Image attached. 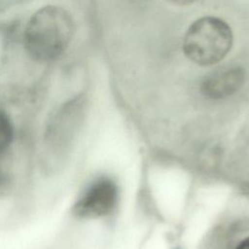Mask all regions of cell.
<instances>
[{
	"mask_svg": "<svg viewBox=\"0 0 249 249\" xmlns=\"http://www.w3.org/2000/svg\"><path fill=\"white\" fill-rule=\"evenodd\" d=\"M73 33V22L62 8L48 6L36 12L29 19L25 45L29 53L41 60L55 58L67 48Z\"/></svg>",
	"mask_w": 249,
	"mask_h": 249,
	"instance_id": "cell-1",
	"label": "cell"
},
{
	"mask_svg": "<svg viewBox=\"0 0 249 249\" xmlns=\"http://www.w3.org/2000/svg\"><path fill=\"white\" fill-rule=\"evenodd\" d=\"M230 25L216 17H203L193 22L183 38L185 55L200 66L222 60L232 46Z\"/></svg>",
	"mask_w": 249,
	"mask_h": 249,
	"instance_id": "cell-2",
	"label": "cell"
},
{
	"mask_svg": "<svg viewBox=\"0 0 249 249\" xmlns=\"http://www.w3.org/2000/svg\"><path fill=\"white\" fill-rule=\"evenodd\" d=\"M118 191L109 178L93 181L78 197L73 212L80 218L93 219L109 214L115 207Z\"/></svg>",
	"mask_w": 249,
	"mask_h": 249,
	"instance_id": "cell-3",
	"label": "cell"
},
{
	"mask_svg": "<svg viewBox=\"0 0 249 249\" xmlns=\"http://www.w3.org/2000/svg\"><path fill=\"white\" fill-rule=\"evenodd\" d=\"M245 80V71L238 65L220 67L202 81L201 90L210 98H224L236 92Z\"/></svg>",
	"mask_w": 249,
	"mask_h": 249,
	"instance_id": "cell-4",
	"label": "cell"
},
{
	"mask_svg": "<svg viewBox=\"0 0 249 249\" xmlns=\"http://www.w3.org/2000/svg\"><path fill=\"white\" fill-rule=\"evenodd\" d=\"M13 134V126L8 116L0 110V158L10 147Z\"/></svg>",
	"mask_w": 249,
	"mask_h": 249,
	"instance_id": "cell-5",
	"label": "cell"
},
{
	"mask_svg": "<svg viewBox=\"0 0 249 249\" xmlns=\"http://www.w3.org/2000/svg\"><path fill=\"white\" fill-rule=\"evenodd\" d=\"M167 1H169L173 4H176V5L184 6V5H190V4H192V3H194L197 0H167Z\"/></svg>",
	"mask_w": 249,
	"mask_h": 249,
	"instance_id": "cell-6",
	"label": "cell"
},
{
	"mask_svg": "<svg viewBox=\"0 0 249 249\" xmlns=\"http://www.w3.org/2000/svg\"><path fill=\"white\" fill-rule=\"evenodd\" d=\"M236 249H249V237L244 239L238 246Z\"/></svg>",
	"mask_w": 249,
	"mask_h": 249,
	"instance_id": "cell-7",
	"label": "cell"
}]
</instances>
